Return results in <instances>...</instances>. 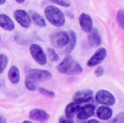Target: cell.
Returning a JSON list of instances; mask_svg holds the SVG:
<instances>
[{
	"label": "cell",
	"instance_id": "cell-1",
	"mask_svg": "<svg viewBox=\"0 0 124 123\" xmlns=\"http://www.w3.org/2000/svg\"><path fill=\"white\" fill-rule=\"evenodd\" d=\"M59 71L61 73L67 74V75H72V74H80L83 71V68L81 65L74 60L71 56L68 55L58 66Z\"/></svg>",
	"mask_w": 124,
	"mask_h": 123
},
{
	"label": "cell",
	"instance_id": "cell-2",
	"mask_svg": "<svg viewBox=\"0 0 124 123\" xmlns=\"http://www.w3.org/2000/svg\"><path fill=\"white\" fill-rule=\"evenodd\" d=\"M44 14L48 21L54 26H62L65 25L66 20L63 13L55 6H48L45 9Z\"/></svg>",
	"mask_w": 124,
	"mask_h": 123
},
{
	"label": "cell",
	"instance_id": "cell-3",
	"mask_svg": "<svg viewBox=\"0 0 124 123\" xmlns=\"http://www.w3.org/2000/svg\"><path fill=\"white\" fill-rule=\"evenodd\" d=\"M50 41L54 47L55 48H63L66 46L69 42V34L65 31H54L50 36Z\"/></svg>",
	"mask_w": 124,
	"mask_h": 123
},
{
	"label": "cell",
	"instance_id": "cell-4",
	"mask_svg": "<svg viewBox=\"0 0 124 123\" xmlns=\"http://www.w3.org/2000/svg\"><path fill=\"white\" fill-rule=\"evenodd\" d=\"M51 73L49 71H48V70L33 69V70H29L26 79L30 80L31 82H32L33 83L37 85V83L38 82L48 80V79L51 78Z\"/></svg>",
	"mask_w": 124,
	"mask_h": 123
},
{
	"label": "cell",
	"instance_id": "cell-5",
	"mask_svg": "<svg viewBox=\"0 0 124 123\" xmlns=\"http://www.w3.org/2000/svg\"><path fill=\"white\" fill-rule=\"evenodd\" d=\"M30 52L36 62L39 65H44L47 62V57L43 48L38 44H31L30 47Z\"/></svg>",
	"mask_w": 124,
	"mask_h": 123
},
{
	"label": "cell",
	"instance_id": "cell-6",
	"mask_svg": "<svg viewBox=\"0 0 124 123\" xmlns=\"http://www.w3.org/2000/svg\"><path fill=\"white\" fill-rule=\"evenodd\" d=\"M96 101L104 105H113L115 104V98L110 92L106 90H100L95 96Z\"/></svg>",
	"mask_w": 124,
	"mask_h": 123
},
{
	"label": "cell",
	"instance_id": "cell-7",
	"mask_svg": "<svg viewBox=\"0 0 124 123\" xmlns=\"http://www.w3.org/2000/svg\"><path fill=\"white\" fill-rule=\"evenodd\" d=\"M14 16L16 18V21L21 25L22 27L28 28L31 26V18L29 14L22 9H18L15 11Z\"/></svg>",
	"mask_w": 124,
	"mask_h": 123
},
{
	"label": "cell",
	"instance_id": "cell-8",
	"mask_svg": "<svg viewBox=\"0 0 124 123\" xmlns=\"http://www.w3.org/2000/svg\"><path fill=\"white\" fill-rule=\"evenodd\" d=\"M106 57V50L104 48H100L95 52V54L90 58V60L88 61V66H95V65L100 64Z\"/></svg>",
	"mask_w": 124,
	"mask_h": 123
},
{
	"label": "cell",
	"instance_id": "cell-9",
	"mask_svg": "<svg viewBox=\"0 0 124 123\" xmlns=\"http://www.w3.org/2000/svg\"><path fill=\"white\" fill-rule=\"evenodd\" d=\"M92 98H93V92L88 89H84L77 92L73 96V100L74 102L81 104V103L88 102L92 99Z\"/></svg>",
	"mask_w": 124,
	"mask_h": 123
},
{
	"label": "cell",
	"instance_id": "cell-10",
	"mask_svg": "<svg viewBox=\"0 0 124 123\" xmlns=\"http://www.w3.org/2000/svg\"><path fill=\"white\" fill-rule=\"evenodd\" d=\"M93 113H94V107L91 104H86L83 107H80L77 114L79 120H86L93 115Z\"/></svg>",
	"mask_w": 124,
	"mask_h": 123
},
{
	"label": "cell",
	"instance_id": "cell-11",
	"mask_svg": "<svg viewBox=\"0 0 124 123\" xmlns=\"http://www.w3.org/2000/svg\"><path fill=\"white\" fill-rule=\"evenodd\" d=\"M79 23L82 30L88 32L93 28V21L91 17L87 14H82L79 17Z\"/></svg>",
	"mask_w": 124,
	"mask_h": 123
},
{
	"label": "cell",
	"instance_id": "cell-12",
	"mask_svg": "<svg viewBox=\"0 0 124 123\" xmlns=\"http://www.w3.org/2000/svg\"><path fill=\"white\" fill-rule=\"evenodd\" d=\"M30 116L32 120L40 121V122H44V121H48V118H49V115L44 110L39 109H32L30 112Z\"/></svg>",
	"mask_w": 124,
	"mask_h": 123
},
{
	"label": "cell",
	"instance_id": "cell-13",
	"mask_svg": "<svg viewBox=\"0 0 124 123\" xmlns=\"http://www.w3.org/2000/svg\"><path fill=\"white\" fill-rule=\"evenodd\" d=\"M88 32H89L88 33V43H89V44L93 47L100 46L101 43V37H100L98 30L92 28Z\"/></svg>",
	"mask_w": 124,
	"mask_h": 123
},
{
	"label": "cell",
	"instance_id": "cell-14",
	"mask_svg": "<svg viewBox=\"0 0 124 123\" xmlns=\"http://www.w3.org/2000/svg\"><path fill=\"white\" fill-rule=\"evenodd\" d=\"M0 26L6 31H13L15 29V24L12 20L5 15H0Z\"/></svg>",
	"mask_w": 124,
	"mask_h": 123
},
{
	"label": "cell",
	"instance_id": "cell-15",
	"mask_svg": "<svg viewBox=\"0 0 124 123\" xmlns=\"http://www.w3.org/2000/svg\"><path fill=\"white\" fill-rule=\"evenodd\" d=\"M97 115L101 120H109L112 115V110L106 106H100L97 109Z\"/></svg>",
	"mask_w": 124,
	"mask_h": 123
},
{
	"label": "cell",
	"instance_id": "cell-16",
	"mask_svg": "<svg viewBox=\"0 0 124 123\" xmlns=\"http://www.w3.org/2000/svg\"><path fill=\"white\" fill-rule=\"evenodd\" d=\"M80 108V105L78 103L73 102L69 104L66 107V110H65V114H66V116L70 119V118H72L75 115L78 113V109Z\"/></svg>",
	"mask_w": 124,
	"mask_h": 123
},
{
	"label": "cell",
	"instance_id": "cell-17",
	"mask_svg": "<svg viewBox=\"0 0 124 123\" xmlns=\"http://www.w3.org/2000/svg\"><path fill=\"white\" fill-rule=\"evenodd\" d=\"M29 14H30V18L32 20L33 22H34L37 26H41V27L46 26V22H45V21L43 19V17H42L38 13L35 12V11H33V10H31L29 12Z\"/></svg>",
	"mask_w": 124,
	"mask_h": 123
},
{
	"label": "cell",
	"instance_id": "cell-18",
	"mask_svg": "<svg viewBox=\"0 0 124 123\" xmlns=\"http://www.w3.org/2000/svg\"><path fill=\"white\" fill-rule=\"evenodd\" d=\"M8 77H9V79L12 83L16 84L19 82L20 81V72L19 70L16 66H12L10 68L9 71V74H8Z\"/></svg>",
	"mask_w": 124,
	"mask_h": 123
},
{
	"label": "cell",
	"instance_id": "cell-19",
	"mask_svg": "<svg viewBox=\"0 0 124 123\" xmlns=\"http://www.w3.org/2000/svg\"><path fill=\"white\" fill-rule=\"evenodd\" d=\"M77 43V36L75 34V32L73 31H70L69 34V42H68V48L66 49V51L68 53L71 52L73 50V48H75V45Z\"/></svg>",
	"mask_w": 124,
	"mask_h": 123
},
{
	"label": "cell",
	"instance_id": "cell-20",
	"mask_svg": "<svg viewBox=\"0 0 124 123\" xmlns=\"http://www.w3.org/2000/svg\"><path fill=\"white\" fill-rule=\"evenodd\" d=\"M8 64V57L4 54H0V74L5 70Z\"/></svg>",
	"mask_w": 124,
	"mask_h": 123
},
{
	"label": "cell",
	"instance_id": "cell-21",
	"mask_svg": "<svg viewBox=\"0 0 124 123\" xmlns=\"http://www.w3.org/2000/svg\"><path fill=\"white\" fill-rule=\"evenodd\" d=\"M48 57L49 59L52 60V61H57L59 60V56L55 51L53 49V48H48Z\"/></svg>",
	"mask_w": 124,
	"mask_h": 123
},
{
	"label": "cell",
	"instance_id": "cell-22",
	"mask_svg": "<svg viewBox=\"0 0 124 123\" xmlns=\"http://www.w3.org/2000/svg\"><path fill=\"white\" fill-rule=\"evenodd\" d=\"M117 22L121 26V27L124 26V13L123 10H120L117 13Z\"/></svg>",
	"mask_w": 124,
	"mask_h": 123
},
{
	"label": "cell",
	"instance_id": "cell-23",
	"mask_svg": "<svg viewBox=\"0 0 124 123\" xmlns=\"http://www.w3.org/2000/svg\"><path fill=\"white\" fill-rule=\"evenodd\" d=\"M51 1L54 3V4H58V5L64 6V7H69L71 5L70 2H68L67 0H51Z\"/></svg>",
	"mask_w": 124,
	"mask_h": 123
},
{
	"label": "cell",
	"instance_id": "cell-24",
	"mask_svg": "<svg viewBox=\"0 0 124 123\" xmlns=\"http://www.w3.org/2000/svg\"><path fill=\"white\" fill-rule=\"evenodd\" d=\"M39 92H41L42 94L48 96V97H49V98L54 97V93L53 92H51V91H48V90H46V89H44V88H40Z\"/></svg>",
	"mask_w": 124,
	"mask_h": 123
},
{
	"label": "cell",
	"instance_id": "cell-25",
	"mask_svg": "<svg viewBox=\"0 0 124 123\" xmlns=\"http://www.w3.org/2000/svg\"><path fill=\"white\" fill-rule=\"evenodd\" d=\"M113 122H124V116L123 113H120L114 119Z\"/></svg>",
	"mask_w": 124,
	"mask_h": 123
},
{
	"label": "cell",
	"instance_id": "cell-26",
	"mask_svg": "<svg viewBox=\"0 0 124 123\" xmlns=\"http://www.w3.org/2000/svg\"><path fill=\"white\" fill-rule=\"evenodd\" d=\"M103 74H104V69L102 68L101 66L97 67V69L95 70V75H96L97 77H100V76H102Z\"/></svg>",
	"mask_w": 124,
	"mask_h": 123
},
{
	"label": "cell",
	"instance_id": "cell-27",
	"mask_svg": "<svg viewBox=\"0 0 124 123\" xmlns=\"http://www.w3.org/2000/svg\"><path fill=\"white\" fill-rule=\"evenodd\" d=\"M60 122H66V123H70V122H72V121H70V119H65V118H60Z\"/></svg>",
	"mask_w": 124,
	"mask_h": 123
},
{
	"label": "cell",
	"instance_id": "cell-28",
	"mask_svg": "<svg viewBox=\"0 0 124 123\" xmlns=\"http://www.w3.org/2000/svg\"><path fill=\"white\" fill-rule=\"evenodd\" d=\"M2 122H6V121H5V118H4V116H2L1 115H0V123H2Z\"/></svg>",
	"mask_w": 124,
	"mask_h": 123
},
{
	"label": "cell",
	"instance_id": "cell-29",
	"mask_svg": "<svg viewBox=\"0 0 124 123\" xmlns=\"http://www.w3.org/2000/svg\"><path fill=\"white\" fill-rule=\"evenodd\" d=\"M88 122H94V123H97V122H98V121H95V120H91V121H88Z\"/></svg>",
	"mask_w": 124,
	"mask_h": 123
},
{
	"label": "cell",
	"instance_id": "cell-30",
	"mask_svg": "<svg viewBox=\"0 0 124 123\" xmlns=\"http://www.w3.org/2000/svg\"><path fill=\"white\" fill-rule=\"evenodd\" d=\"M4 2H5V0H0V5L3 4H4Z\"/></svg>",
	"mask_w": 124,
	"mask_h": 123
},
{
	"label": "cell",
	"instance_id": "cell-31",
	"mask_svg": "<svg viewBox=\"0 0 124 123\" xmlns=\"http://www.w3.org/2000/svg\"><path fill=\"white\" fill-rule=\"evenodd\" d=\"M16 2H18V3H23L25 1V0H16Z\"/></svg>",
	"mask_w": 124,
	"mask_h": 123
}]
</instances>
